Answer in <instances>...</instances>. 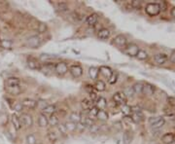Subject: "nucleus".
Segmentation results:
<instances>
[{"instance_id":"obj_1","label":"nucleus","mask_w":175,"mask_h":144,"mask_svg":"<svg viewBox=\"0 0 175 144\" xmlns=\"http://www.w3.org/2000/svg\"><path fill=\"white\" fill-rule=\"evenodd\" d=\"M161 7L159 3H148L145 7V12L148 16L156 17L161 13Z\"/></svg>"},{"instance_id":"obj_2","label":"nucleus","mask_w":175,"mask_h":144,"mask_svg":"<svg viewBox=\"0 0 175 144\" xmlns=\"http://www.w3.org/2000/svg\"><path fill=\"white\" fill-rule=\"evenodd\" d=\"M113 100L116 104L118 105H125L127 104V101H128V98L127 96L125 95V94L122 92H117L113 95Z\"/></svg>"},{"instance_id":"obj_3","label":"nucleus","mask_w":175,"mask_h":144,"mask_svg":"<svg viewBox=\"0 0 175 144\" xmlns=\"http://www.w3.org/2000/svg\"><path fill=\"white\" fill-rule=\"evenodd\" d=\"M139 50H140L139 47L137 46L136 44H133V43L128 44L127 46L125 47V53L129 57H136Z\"/></svg>"},{"instance_id":"obj_4","label":"nucleus","mask_w":175,"mask_h":144,"mask_svg":"<svg viewBox=\"0 0 175 144\" xmlns=\"http://www.w3.org/2000/svg\"><path fill=\"white\" fill-rule=\"evenodd\" d=\"M41 43H42V40L37 35L30 36V37L28 38V40H26V45H28L29 48H32V49L39 47L41 45Z\"/></svg>"},{"instance_id":"obj_5","label":"nucleus","mask_w":175,"mask_h":144,"mask_svg":"<svg viewBox=\"0 0 175 144\" xmlns=\"http://www.w3.org/2000/svg\"><path fill=\"white\" fill-rule=\"evenodd\" d=\"M28 65L32 70H40V68H41L40 61L36 58L31 57V56H29L28 58Z\"/></svg>"},{"instance_id":"obj_6","label":"nucleus","mask_w":175,"mask_h":144,"mask_svg":"<svg viewBox=\"0 0 175 144\" xmlns=\"http://www.w3.org/2000/svg\"><path fill=\"white\" fill-rule=\"evenodd\" d=\"M20 120H21L22 125H23L24 127H26V128L32 127V125H33V119H32V117H31L29 114L22 113V114L21 115V117H20Z\"/></svg>"},{"instance_id":"obj_7","label":"nucleus","mask_w":175,"mask_h":144,"mask_svg":"<svg viewBox=\"0 0 175 144\" xmlns=\"http://www.w3.org/2000/svg\"><path fill=\"white\" fill-rule=\"evenodd\" d=\"M55 71L58 75H64L68 71V66L65 62H58L55 65Z\"/></svg>"},{"instance_id":"obj_8","label":"nucleus","mask_w":175,"mask_h":144,"mask_svg":"<svg viewBox=\"0 0 175 144\" xmlns=\"http://www.w3.org/2000/svg\"><path fill=\"white\" fill-rule=\"evenodd\" d=\"M114 43H115L116 46L120 48H125L128 45V40L124 35H117L115 38H114Z\"/></svg>"},{"instance_id":"obj_9","label":"nucleus","mask_w":175,"mask_h":144,"mask_svg":"<svg viewBox=\"0 0 175 144\" xmlns=\"http://www.w3.org/2000/svg\"><path fill=\"white\" fill-rule=\"evenodd\" d=\"M69 71L70 73H71V75L74 77V78H79L81 77L82 74H83V68L80 66V65H72L71 67L69 68Z\"/></svg>"},{"instance_id":"obj_10","label":"nucleus","mask_w":175,"mask_h":144,"mask_svg":"<svg viewBox=\"0 0 175 144\" xmlns=\"http://www.w3.org/2000/svg\"><path fill=\"white\" fill-rule=\"evenodd\" d=\"M155 92H156V88L152 84L146 83V84L143 85V92H142V94H144L145 95L151 96V95H153L155 94Z\"/></svg>"},{"instance_id":"obj_11","label":"nucleus","mask_w":175,"mask_h":144,"mask_svg":"<svg viewBox=\"0 0 175 144\" xmlns=\"http://www.w3.org/2000/svg\"><path fill=\"white\" fill-rule=\"evenodd\" d=\"M154 59L156 61V64H164L165 62L168 60V56L165 55V54H163V53L157 54V55L154 57Z\"/></svg>"},{"instance_id":"obj_12","label":"nucleus","mask_w":175,"mask_h":144,"mask_svg":"<svg viewBox=\"0 0 175 144\" xmlns=\"http://www.w3.org/2000/svg\"><path fill=\"white\" fill-rule=\"evenodd\" d=\"M22 105L25 108H29V109H34L35 107L38 105V102L34 100H30V98H25L22 100Z\"/></svg>"},{"instance_id":"obj_13","label":"nucleus","mask_w":175,"mask_h":144,"mask_svg":"<svg viewBox=\"0 0 175 144\" xmlns=\"http://www.w3.org/2000/svg\"><path fill=\"white\" fill-rule=\"evenodd\" d=\"M54 70H55V65L52 64H45L44 65H41L40 68V71H42L46 75H51Z\"/></svg>"},{"instance_id":"obj_14","label":"nucleus","mask_w":175,"mask_h":144,"mask_svg":"<svg viewBox=\"0 0 175 144\" xmlns=\"http://www.w3.org/2000/svg\"><path fill=\"white\" fill-rule=\"evenodd\" d=\"M20 79L16 77H10L6 81V87L7 88H12V87H18L20 86Z\"/></svg>"},{"instance_id":"obj_15","label":"nucleus","mask_w":175,"mask_h":144,"mask_svg":"<svg viewBox=\"0 0 175 144\" xmlns=\"http://www.w3.org/2000/svg\"><path fill=\"white\" fill-rule=\"evenodd\" d=\"M11 122L14 126V128L17 130V131H19L22 129V123H21V120H20V117H18L16 114H13L12 117H11Z\"/></svg>"},{"instance_id":"obj_16","label":"nucleus","mask_w":175,"mask_h":144,"mask_svg":"<svg viewBox=\"0 0 175 144\" xmlns=\"http://www.w3.org/2000/svg\"><path fill=\"white\" fill-rule=\"evenodd\" d=\"M98 15L96 14V13H93V14L90 15L89 17L87 18L86 23H87L88 25L92 26V25H94L96 23H98Z\"/></svg>"},{"instance_id":"obj_17","label":"nucleus","mask_w":175,"mask_h":144,"mask_svg":"<svg viewBox=\"0 0 175 144\" xmlns=\"http://www.w3.org/2000/svg\"><path fill=\"white\" fill-rule=\"evenodd\" d=\"M42 111H43V114H45V115L46 114L52 115L57 112V107L54 104H49V105H46L45 107H43Z\"/></svg>"},{"instance_id":"obj_18","label":"nucleus","mask_w":175,"mask_h":144,"mask_svg":"<svg viewBox=\"0 0 175 144\" xmlns=\"http://www.w3.org/2000/svg\"><path fill=\"white\" fill-rule=\"evenodd\" d=\"M93 103L94 102H92L90 98H84V100H82V102H81V106H82V108L84 110H89L90 111L92 108L94 106Z\"/></svg>"},{"instance_id":"obj_19","label":"nucleus","mask_w":175,"mask_h":144,"mask_svg":"<svg viewBox=\"0 0 175 144\" xmlns=\"http://www.w3.org/2000/svg\"><path fill=\"white\" fill-rule=\"evenodd\" d=\"M162 141L164 144H170L173 141H175V136H174L173 133H171V132L165 133V134H163L162 137Z\"/></svg>"},{"instance_id":"obj_20","label":"nucleus","mask_w":175,"mask_h":144,"mask_svg":"<svg viewBox=\"0 0 175 144\" xmlns=\"http://www.w3.org/2000/svg\"><path fill=\"white\" fill-rule=\"evenodd\" d=\"M98 69H99L100 73H101L105 78H107V79H109V78L111 77L112 73H113L112 69H111L110 67H108V66H100Z\"/></svg>"},{"instance_id":"obj_21","label":"nucleus","mask_w":175,"mask_h":144,"mask_svg":"<svg viewBox=\"0 0 175 144\" xmlns=\"http://www.w3.org/2000/svg\"><path fill=\"white\" fill-rule=\"evenodd\" d=\"M132 139H133V136L130 131L128 130L124 132V134H122V142H124V144H130Z\"/></svg>"},{"instance_id":"obj_22","label":"nucleus","mask_w":175,"mask_h":144,"mask_svg":"<svg viewBox=\"0 0 175 144\" xmlns=\"http://www.w3.org/2000/svg\"><path fill=\"white\" fill-rule=\"evenodd\" d=\"M38 125H39V127H41V128H46V127H48L49 121H48V118L46 117L45 114H43V113H42V114L39 115Z\"/></svg>"},{"instance_id":"obj_23","label":"nucleus","mask_w":175,"mask_h":144,"mask_svg":"<svg viewBox=\"0 0 175 144\" xmlns=\"http://www.w3.org/2000/svg\"><path fill=\"white\" fill-rule=\"evenodd\" d=\"M98 38L101 39V40H106L110 37V31L107 28H102L98 31Z\"/></svg>"},{"instance_id":"obj_24","label":"nucleus","mask_w":175,"mask_h":144,"mask_svg":"<svg viewBox=\"0 0 175 144\" xmlns=\"http://www.w3.org/2000/svg\"><path fill=\"white\" fill-rule=\"evenodd\" d=\"M107 105V101L104 97H98V100L95 101V106L98 108L99 110H104V108Z\"/></svg>"},{"instance_id":"obj_25","label":"nucleus","mask_w":175,"mask_h":144,"mask_svg":"<svg viewBox=\"0 0 175 144\" xmlns=\"http://www.w3.org/2000/svg\"><path fill=\"white\" fill-rule=\"evenodd\" d=\"M81 124H83L86 127H92V125H94V121L92 120V118H90V117H82L81 116Z\"/></svg>"},{"instance_id":"obj_26","label":"nucleus","mask_w":175,"mask_h":144,"mask_svg":"<svg viewBox=\"0 0 175 144\" xmlns=\"http://www.w3.org/2000/svg\"><path fill=\"white\" fill-rule=\"evenodd\" d=\"M70 118V122H72L74 124H79L81 122V115L78 112H72L69 116Z\"/></svg>"},{"instance_id":"obj_27","label":"nucleus","mask_w":175,"mask_h":144,"mask_svg":"<svg viewBox=\"0 0 175 144\" xmlns=\"http://www.w3.org/2000/svg\"><path fill=\"white\" fill-rule=\"evenodd\" d=\"M48 121H49V124L52 126V127H56V126L58 125L59 123V120H58V117L55 114H52L50 115V117L48 118Z\"/></svg>"},{"instance_id":"obj_28","label":"nucleus","mask_w":175,"mask_h":144,"mask_svg":"<svg viewBox=\"0 0 175 144\" xmlns=\"http://www.w3.org/2000/svg\"><path fill=\"white\" fill-rule=\"evenodd\" d=\"M98 73H99V69H98V67L92 66V67L89 69V75H90V77H91L92 80L98 79Z\"/></svg>"},{"instance_id":"obj_29","label":"nucleus","mask_w":175,"mask_h":144,"mask_svg":"<svg viewBox=\"0 0 175 144\" xmlns=\"http://www.w3.org/2000/svg\"><path fill=\"white\" fill-rule=\"evenodd\" d=\"M6 91L12 95H18L21 94L22 90H21L20 86H18V87H12V88H7L6 87Z\"/></svg>"},{"instance_id":"obj_30","label":"nucleus","mask_w":175,"mask_h":144,"mask_svg":"<svg viewBox=\"0 0 175 144\" xmlns=\"http://www.w3.org/2000/svg\"><path fill=\"white\" fill-rule=\"evenodd\" d=\"M96 118L100 121H107L109 118V114L107 113V111L105 110H99L98 115H96Z\"/></svg>"},{"instance_id":"obj_31","label":"nucleus","mask_w":175,"mask_h":144,"mask_svg":"<svg viewBox=\"0 0 175 144\" xmlns=\"http://www.w3.org/2000/svg\"><path fill=\"white\" fill-rule=\"evenodd\" d=\"M131 120L134 123H140L143 120V115L141 112H136V113H132L131 114Z\"/></svg>"},{"instance_id":"obj_32","label":"nucleus","mask_w":175,"mask_h":144,"mask_svg":"<svg viewBox=\"0 0 175 144\" xmlns=\"http://www.w3.org/2000/svg\"><path fill=\"white\" fill-rule=\"evenodd\" d=\"M164 123H165L164 119L162 118V117H161L160 120H158L156 123H154L153 125H151V128H152L153 130H159V129H161V128L163 127Z\"/></svg>"},{"instance_id":"obj_33","label":"nucleus","mask_w":175,"mask_h":144,"mask_svg":"<svg viewBox=\"0 0 175 144\" xmlns=\"http://www.w3.org/2000/svg\"><path fill=\"white\" fill-rule=\"evenodd\" d=\"M94 89L98 92H103V91H105V89H106V85H105V83L101 80L96 81V83L94 85Z\"/></svg>"},{"instance_id":"obj_34","label":"nucleus","mask_w":175,"mask_h":144,"mask_svg":"<svg viewBox=\"0 0 175 144\" xmlns=\"http://www.w3.org/2000/svg\"><path fill=\"white\" fill-rule=\"evenodd\" d=\"M131 88H132L134 94L141 95L142 92H143V84L142 83H135Z\"/></svg>"},{"instance_id":"obj_35","label":"nucleus","mask_w":175,"mask_h":144,"mask_svg":"<svg viewBox=\"0 0 175 144\" xmlns=\"http://www.w3.org/2000/svg\"><path fill=\"white\" fill-rule=\"evenodd\" d=\"M121 110H122V113L125 115V117L130 116L131 114H132V111H131V107L128 106V104L122 105V108H121Z\"/></svg>"},{"instance_id":"obj_36","label":"nucleus","mask_w":175,"mask_h":144,"mask_svg":"<svg viewBox=\"0 0 175 144\" xmlns=\"http://www.w3.org/2000/svg\"><path fill=\"white\" fill-rule=\"evenodd\" d=\"M64 126H65V128H66V130H67L68 132H73L74 131L77 130V124H74V123L70 122V121L66 122L64 124Z\"/></svg>"},{"instance_id":"obj_37","label":"nucleus","mask_w":175,"mask_h":144,"mask_svg":"<svg viewBox=\"0 0 175 144\" xmlns=\"http://www.w3.org/2000/svg\"><path fill=\"white\" fill-rule=\"evenodd\" d=\"M117 81H118V72L113 71V73H112L111 77L108 79V83H109L110 85H114V84H116Z\"/></svg>"},{"instance_id":"obj_38","label":"nucleus","mask_w":175,"mask_h":144,"mask_svg":"<svg viewBox=\"0 0 175 144\" xmlns=\"http://www.w3.org/2000/svg\"><path fill=\"white\" fill-rule=\"evenodd\" d=\"M57 57L56 56H52V55H48V54H42V55L40 56V59L42 61H49V60H52V59H56Z\"/></svg>"},{"instance_id":"obj_39","label":"nucleus","mask_w":175,"mask_h":144,"mask_svg":"<svg viewBox=\"0 0 175 144\" xmlns=\"http://www.w3.org/2000/svg\"><path fill=\"white\" fill-rule=\"evenodd\" d=\"M137 59H140V60H144V59H146L147 58H148V54L145 52V51H143V50H139V52H138V54H137Z\"/></svg>"},{"instance_id":"obj_40","label":"nucleus","mask_w":175,"mask_h":144,"mask_svg":"<svg viewBox=\"0 0 175 144\" xmlns=\"http://www.w3.org/2000/svg\"><path fill=\"white\" fill-rule=\"evenodd\" d=\"M125 94V95L128 97H132L133 95H134V92H133V90H132V88H130V87H128V88H126L125 90H124V92H122Z\"/></svg>"},{"instance_id":"obj_41","label":"nucleus","mask_w":175,"mask_h":144,"mask_svg":"<svg viewBox=\"0 0 175 144\" xmlns=\"http://www.w3.org/2000/svg\"><path fill=\"white\" fill-rule=\"evenodd\" d=\"M48 138H49V140L50 141H52V142H54V141H57L58 140V134L55 132V131H49L48 132Z\"/></svg>"},{"instance_id":"obj_42","label":"nucleus","mask_w":175,"mask_h":144,"mask_svg":"<svg viewBox=\"0 0 175 144\" xmlns=\"http://www.w3.org/2000/svg\"><path fill=\"white\" fill-rule=\"evenodd\" d=\"M0 45H1V47H2V48L10 49V48L12 47L13 43H12L11 41H9V40H2L1 43H0Z\"/></svg>"},{"instance_id":"obj_43","label":"nucleus","mask_w":175,"mask_h":144,"mask_svg":"<svg viewBox=\"0 0 175 144\" xmlns=\"http://www.w3.org/2000/svg\"><path fill=\"white\" fill-rule=\"evenodd\" d=\"M130 7L136 9V10H140V9H141V2L137 1V0H133V1H131L130 3Z\"/></svg>"},{"instance_id":"obj_44","label":"nucleus","mask_w":175,"mask_h":144,"mask_svg":"<svg viewBox=\"0 0 175 144\" xmlns=\"http://www.w3.org/2000/svg\"><path fill=\"white\" fill-rule=\"evenodd\" d=\"M26 143L28 144H36V138L33 134H29L26 136Z\"/></svg>"},{"instance_id":"obj_45","label":"nucleus","mask_w":175,"mask_h":144,"mask_svg":"<svg viewBox=\"0 0 175 144\" xmlns=\"http://www.w3.org/2000/svg\"><path fill=\"white\" fill-rule=\"evenodd\" d=\"M58 131H59V132L62 134V136H66L67 134V130H66V128H65V126L63 125V124H58Z\"/></svg>"},{"instance_id":"obj_46","label":"nucleus","mask_w":175,"mask_h":144,"mask_svg":"<svg viewBox=\"0 0 175 144\" xmlns=\"http://www.w3.org/2000/svg\"><path fill=\"white\" fill-rule=\"evenodd\" d=\"M58 10H59L60 12H65V11L68 10V6H67V4L64 3V2L58 3Z\"/></svg>"},{"instance_id":"obj_47","label":"nucleus","mask_w":175,"mask_h":144,"mask_svg":"<svg viewBox=\"0 0 175 144\" xmlns=\"http://www.w3.org/2000/svg\"><path fill=\"white\" fill-rule=\"evenodd\" d=\"M98 111H99V109L96 106H93L92 109L89 111V113H90V118H92V117H96V115H98Z\"/></svg>"},{"instance_id":"obj_48","label":"nucleus","mask_w":175,"mask_h":144,"mask_svg":"<svg viewBox=\"0 0 175 144\" xmlns=\"http://www.w3.org/2000/svg\"><path fill=\"white\" fill-rule=\"evenodd\" d=\"M37 30H38V32H40V33H44L46 30H47V25H46V23H39L38 24V28H37Z\"/></svg>"},{"instance_id":"obj_49","label":"nucleus","mask_w":175,"mask_h":144,"mask_svg":"<svg viewBox=\"0 0 175 144\" xmlns=\"http://www.w3.org/2000/svg\"><path fill=\"white\" fill-rule=\"evenodd\" d=\"M113 128L116 129V131H122V123H121L120 121H118V122H115V123L113 124Z\"/></svg>"},{"instance_id":"obj_50","label":"nucleus","mask_w":175,"mask_h":144,"mask_svg":"<svg viewBox=\"0 0 175 144\" xmlns=\"http://www.w3.org/2000/svg\"><path fill=\"white\" fill-rule=\"evenodd\" d=\"M90 131L92 133H98L99 131V127L96 124H94L92 126V127H90Z\"/></svg>"},{"instance_id":"obj_51","label":"nucleus","mask_w":175,"mask_h":144,"mask_svg":"<svg viewBox=\"0 0 175 144\" xmlns=\"http://www.w3.org/2000/svg\"><path fill=\"white\" fill-rule=\"evenodd\" d=\"M90 100L92 101V102H95L96 100H98V95H96V93H94V92H92V93H90Z\"/></svg>"},{"instance_id":"obj_52","label":"nucleus","mask_w":175,"mask_h":144,"mask_svg":"<svg viewBox=\"0 0 175 144\" xmlns=\"http://www.w3.org/2000/svg\"><path fill=\"white\" fill-rule=\"evenodd\" d=\"M22 103H16L15 105H14V109L16 110V111H22Z\"/></svg>"},{"instance_id":"obj_53","label":"nucleus","mask_w":175,"mask_h":144,"mask_svg":"<svg viewBox=\"0 0 175 144\" xmlns=\"http://www.w3.org/2000/svg\"><path fill=\"white\" fill-rule=\"evenodd\" d=\"M161 117H151L150 119H149V123H150V125H153L154 123H156L158 120H160Z\"/></svg>"},{"instance_id":"obj_54","label":"nucleus","mask_w":175,"mask_h":144,"mask_svg":"<svg viewBox=\"0 0 175 144\" xmlns=\"http://www.w3.org/2000/svg\"><path fill=\"white\" fill-rule=\"evenodd\" d=\"M168 102L170 105H172V106L175 107V97H172V96L168 97Z\"/></svg>"},{"instance_id":"obj_55","label":"nucleus","mask_w":175,"mask_h":144,"mask_svg":"<svg viewBox=\"0 0 175 144\" xmlns=\"http://www.w3.org/2000/svg\"><path fill=\"white\" fill-rule=\"evenodd\" d=\"M86 128H87L86 126H84V125H83V124H81V123L77 124V130H80V131H84Z\"/></svg>"},{"instance_id":"obj_56","label":"nucleus","mask_w":175,"mask_h":144,"mask_svg":"<svg viewBox=\"0 0 175 144\" xmlns=\"http://www.w3.org/2000/svg\"><path fill=\"white\" fill-rule=\"evenodd\" d=\"M169 59H170V61H171V62H173V64H175V50H174V51H172L171 55H170V57H169Z\"/></svg>"},{"instance_id":"obj_57","label":"nucleus","mask_w":175,"mask_h":144,"mask_svg":"<svg viewBox=\"0 0 175 144\" xmlns=\"http://www.w3.org/2000/svg\"><path fill=\"white\" fill-rule=\"evenodd\" d=\"M168 118L170 119V120H172V121H175V114H168Z\"/></svg>"},{"instance_id":"obj_58","label":"nucleus","mask_w":175,"mask_h":144,"mask_svg":"<svg viewBox=\"0 0 175 144\" xmlns=\"http://www.w3.org/2000/svg\"><path fill=\"white\" fill-rule=\"evenodd\" d=\"M170 15H171V17H173L175 19V7H173L170 10Z\"/></svg>"},{"instance_id":"obj_59","label":"nucleus","mask_w":175,"mask_h":144,"mask_svg":"<svg viewBox=\"0 0 175 144\" xmlns=\"http://www.w3.org/2000/svg\"><path fill=\"white\" fill-rule=\"evenodd\" d=\"M170 144H175V141H173L172 143H170Z\"/></svg>"}]
</instances>
